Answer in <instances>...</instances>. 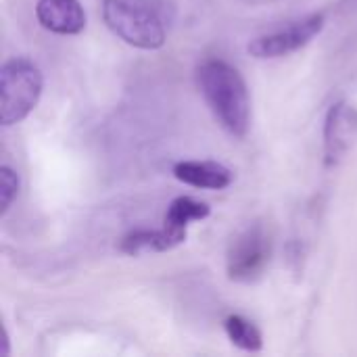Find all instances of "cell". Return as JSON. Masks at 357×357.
Listing matches in <instances>:
<instances>
[{
    "label": "cell",
    "mask_w": 357,
    "mask_h": 357,
    "mask_svg": "<svg viewBox=\"0 0 357 357\" xmlns=\"http://www.w3.org/2000/svg\"><path fill=\"white\" fill-rule=\"evenodd\" d=\"M36 17L44 29L59 36H75L86 27V10L79 0H38Z\"/></svg>",
    "instance_id": "cell-6"
},
{
    "label": "cell",
    "mask_w": 357,
    "mask_h": 357,
    "mask_svg": "<svg viewBox=\"0 0 357 357\" xmlns=\"http://www.w3.org/2000/svg\"><path fill=\"white\" fill-rule=\"evenodd\" d=\"M324 25H326L324 15L316 13L301 21L291 23L284 29L257 36L255 40L249 42L247 50L255 59H280V56H287V54L307 46L324 29Z\"/></svg>",
    "instance_id": "cell-5"
},
{
    "label": "cell",
    "mask_w": 357,
    "mask_h": 357,
    "mask_svg": "<svg viewBox=\"0 0 357 357\" xmlns=\"http://www.w3.org/2000/svg\"><path fill=\"white\" fill-rule=\"evenodd\" d=\"M176 180L203 188V190H222L232 184V172L218 161H180L174 165Z\"/></svg>",
    "instance_id": "cell-7"
},
{
    "label": "cell",
    "mask_w": 357,
    "mask_h": 357,
    "mask_svg": "<svg viewBox=\"0 0 357 357\" xmlns=\"http://www.w3.org/2000/svg\"><path fill=\"white\" fill-rule=\"evenodd\" d=\"M211 213V207L203 201H197L192 197H178L169 203L165 220H163V228L167 230V234L182 245L186 241V230L190 226V222H201Z\"/></svg>",
    "instance_id": "cell-8"
},
{
    "label": "cell",
    "mask_w": 357,
    "mask_h": 357,
    "mask_svg": "<svg viewBox=\"0 0 357 357\" xmlns=\"http://www.w3.org/2000/svg\"><path fill=\"white\" fill-rule=\"evenodd\" d=\"M178 243L167 234L165 228L161 230H134L121 238L119 249L128 255H142V253H163L176 249Z\"/></svg>",
    "instance_id": "cell-9"
},
{
    "label": "cell",
    "mask_w": 357,
    "mask_h": 357,
    "mask_svg": "<svg viewBox=\"0 0 357 357\" xmlns=\"http://www.w3.org/2000/svg\"><path fill=\"white\" fill-rule=\"evenodd\" d=\"M44 77L40 67L27 56H13L0 69V121L21 123L40 102Z\"/></svg>",
    "instance_id": "cell-2"
},
{
    "label": "cell",
    "mask_w": 357,
    "mask_h": 357,
    "mask_svg": "<svg viewBox=\"0 0 357 357\" xmlns=\"http://www.w3.org/2000/svg\"><path fill=\"white\" fill-rule=\"evenodd\" d=\"M224 331H226L230 343L243 351L255 354V351L264 349V337H261L259 328L243 316H228L224 320Z\"/></svg>",
    "instance_id": "cell-10"
},
{
    "label": "cell",
    "mask_w": 357,
    "mask_h": 357,
    "mask_svg": "<svg viewBox=\"0 0 357 357\" xmlns=\"http://www.w3.org/2000/svg\"><path fill=\"white\" fill-rule=\"evenodd\" d=\"M343 113L345 105L337 102L331 107L328 117H326V128H324V146H326V163L335 165L343 151H345V132H343Z\"/></svg>",
    "instance_id": "cell-11"
},
{
    "label": "cell",
    "mask_w": 357,
    "mask_h": 357,
    "mask_svg": "<svg viewBox=\"0 0 357 357\" xmlns=\"http://www.w3.org/2000/svg\"><path fill=\"white\" fill-rule=\"evenodd\" d=\"M102 17L107 27L126 44L140 50H157L165 44V29L159 17L126 0H105Z\"/></svg>",
    "instance_id": "cell-3"
},
{
    "label": "cell",
    "mask_w": 357,
    "mask_h": 357,
    "mask_svg": "<svg viewBox=\"0 0 357 357\" xmlns=\"http://www.w3.org/2000/svg\"><path fill=\"white\" fill-rule=\"evenodd\" d=\"M197 84L218 123L245 138L251 128V96L241 71L222 59H209L197 69Z\"/></svg>",
    "instance_id": "cell-1"
},
{
    "label": "cell",
    "mask_w": 357,
    "mask_h": 357,
    "mask_svg": "<svg viewBox=\"0 0 357 357\" xmlns=\"http://www.w3.org/2000/svg\"><path fill=\"white\" fill-rule=\"evenodd\" d=\"M272 255V238L261 224L247 226L228 247L226 270L234 282H253L268 268Z\"/></svg>",
    "instance_id": "cell-4"
},
{
    "label": "cell",
    "mask_w": 357,
    "mask_h": 357,
    "mask_svg": "<svg viewBox=\"0 0 357 357\" xmlns=\"http://www.w3.org/2000/svg\"><path fill=\"white\" fill-rule=\"evenodd\" d=\"M19 195V176L13 167H0V215H6L13 201Z\"/></svg>",
    "instance_id": "cell-12"
}]
</instances>
